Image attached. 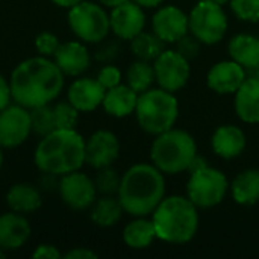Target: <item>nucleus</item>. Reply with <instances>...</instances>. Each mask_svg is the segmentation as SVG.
Masks as SVG:
<instances>
[{
	"instance_id": "nucleus-14",
	"label": "nucleus",
	"mask_w": 259,
	"mask_h": 259,
	"mask_svg": "<svg viewBox=\"0 0 259 259\" xmlns=\"http://www.w3.org/2000/svg\"><path fill=\"white\" fill-rule=\"evenodd\" d=\"M109 24L111 32L118 39L131 41L146 27L144 8L135 3L134 0H127L126 3L111 9Z\"/></svg>"
},
{
	"instance_id": "nucleus-26",
	"label": "nucleus",
	"mask_w": 259,
	"mask_h": 259,
	"mask_svg": "<svg viewBox=\"0 0 259 259\" xmlns=\"http://www.w3.org/2000/svg\"><path fill=\"white\" fill-rule=\"evenodd\" d=\"M158 240L155 225L146 217H135V220L129 222L123 229V241L127 247L134 250H144Z\"/></svg>"
},
{
	"instance_id": "nucleus-28",
	"label": "nucleus",
	"mask_w": 259,
	"mask_h": 259,
	"mask_svg": "<svg viewBox=\"0 0 259 259\" xmlns=\"http://www.w3.org/2000/svg\"><path fill=\"white\" fill-rule=\"evenodd\" d=\"M131 50L137 59L153 62L165 50V42L155 32L143 30L131 39Z\"/></svg>"
},
{
	"instance_id": "nucleus-40",
	"label": "nucleus",
	"mask_w": 259,
	"mask_h": 259,
	"mask_svg": "<svg viewBox=\"0 0 259 259\" xmlns=\"http://www.w3.org/2000/svg\"><path fill=\"white\" fill-rule=\"evenodd\" d=\"M64 259H97L99 255L96 252H93L91 249L87 247H74L71 250H68L65 255H62Z\"/></svg>"
},
{
	"instance_id": "nucleus-18",
	"label": "nucleus",
	"mask_w": 259,
	"mask_h": 259,
	"mask_svg": "<svg viewBox=\"0 0 259 259\" xmlns=\"http://www.w3.org/2000/svg\"><path fill=\"white\" fill-rule=\"evenodd\" d=\"M32 228L23 214L9 211L0 214V249L15 252L21 249L30 238Z\"/></svg>"
},
{
	"instance_id": "nucleus-47",
	"label": "nucleus",
	"mask_w": 259,
	"mask_h": 259,
	"mask_svg": "<svg viewBox=\"0 0 259 259\" xmlns=\"http://www.w3.org/2000/svg\"><path fill=\"white\" fill-rule=\"evenodd\" d=\"M5 258H6V252L0 249V259H5Z\"/></svg>"
},
{
	"instance_id": "nucleus-45",
	"label": "nucleus",
	"mask_w": 259,
	"mask_h": 259,
	"mask_svg": "<svg viewBox=\"0 0 259 259\" xmlns=\"http://www.w3.org/2000/svg\"><path fill=\"white\" fill-rule=\"evenodd\" d=\"M211 2H214V3H217V5H222V6H223V5H228L231 0H211Z\"/></svg>"
},
{
	"instance_id": "nucleus-37",
	"label": "nucleus",
	"mask_w": 259,
	"mask_h": 259,
	"mask_svg": "<svg viewBox=\"0 0 259 259\" xmlns=\"http://www.w3.org/2000/svg\"><path fill=\"white\" fill-rule=\"evenodd\" d=\"M118 53H120V42L117 39H112L108 44H103L96 52V59L102 62H111L118 56Z\"/></svg>"
},
{
	"instance_id": "nucleus-2",
	"label": "nucleus",
	"mask_w": 259,
	"mask_h": 259,
	"mask_svg": "<svg viewBox=\"0 0 259 259\" xmlns=\"http://www.w3.org/2000/svg\"><path fill=\"white\" fill-rule=\"evenodd\" d=\"M117 197L126 214L152 215L165 197V178L153 164H135L121 176Z\"/></svg>"
},
{
	"instance_id": "nucleus-24",
	"label": "nucleus",
	"mask_w": 259,
	"mask_h": 259,
	"mask_svg": "<svg viewBox=\"0 0 259 259\" xmlns=\"http://www.w3.org/2000/svg\"><path fill=\"white\" fill-rule=\"evenodd\" d=\"M229 191L235 203L241 206H253L259 202V170L247 168L235 176L229 184Z\"/></svg>"
},
{
	"instance_id": "nucleus-44",
	"label": "nucleus",
	"mask_w": 259,
	"mask_h": 259,
	"mask_svg": "<svg viewBox=\"0 0 259 259\" xmlns=\"http://www.w3.org/2000/svg\"><path fill=\"white\" fill-rule=\"evenodd\" d=\"M134 2L143 8H158L164 0H134Z\"/></svg>"
},
{
	"instance_id": "nucleus-25",
	"label": "nucleus",
	"mask_w": 259,
	"mask_h": 259,
	"mask_svg": "<svg viewBox=\"0 0 259 259\" xmlns=\"http://www.w3.org/2000/svg\"><path fill=\"white\" fill-rule=\"evenodd\" d=\"M228 52L232 61L238 62L244 70L259 67V38L250 33H238L231 38Z\"/></svg>"
},
{
	"instance_id": "nucleus-38",
	"label": "nucleus",
	"mask_w": 259,
	"mask_h": 259,
	"mask_svg": "<svg viewBox=\"0 0 259 259\" xmlns=\"http://www.w3.org/2000/svg\"><path fill=\"white\" fill-rule=\"evenodd\" d=\"M33 259H59L62 258V253L59 252V249L53 244H39L33 253H32Z\"/></svg>"
},
{
	"instance_id": "nucleus-32",
	"label": "nucleus",
	"mask_w": 259,
	"mask_h": 259,
	"mask_svg": "<svg viewBox=\"0 0 259 259\" xmlns=\"http://www.w3.org/2000/svg\"><path fill=\"white\" fill-rule=\"evenodd\" d=\"M56 129H74L79 121V111L68 102H58L53 106Z\"/></svg>"
},
{
	"instance_id": "nucleus-19",
	"label": "nucleus",
	"mask_w": 259,
	"mask_h": 259,
	"mask_svg": "<svg viewBox=\"0 0 259 259\" xmlns=\"http://www.w3.org/2000/svg\"><path fill=\"white\" fill-rule=\"evenodd\" d=\"M106 90L93 77H77L67 91V100L79 112H91L102 106Z\"/></svg>"
},
{
	"instance_id": "nucleus-43",
	"label": "nucleus",
	"mask_w": 259,
	"mask_h": 259,
	"mask_svg": "<svg viewBox=\"0 0 259 259\" xmlns=\"http://www.w3.org/2000/svg\"><path fill=\"white\" fill-rule=\"evenodd\" d=\"M127 0H99V3L103 6V8H109V9H114L123 3H126Z\"/></svg>"
},
{
	"instance_id": "nucleus-17",
	"label": "nucleus",
	"mask_w": 259,
	"mask_h": 259,
	"mask_svg": "<svg viewBox=\"0 0 259 259\" xmlns=\"http://www.w3.org/2000/svg\"><path fill=\"white\" fill-rule=\"evenodd\" d=\"M55 64L64 73V76L79 77L91 65V56L88 49L80 41L61 42L56 53L53 55Z\"/></svg>"
},
{
	"instance_id": "nucleus-31",
	"label": "nucleus",
	"mask_w": 259,
	"mask_h": 259,
	"mask_svg": "<svg viewBox=\"0 0 259 259\" xmlns=\"http://www.w3.org/2000/svg\"><path fill=\"white\" fill-rule=\"evenodd\" d=\"M93 181L97 193L102 196H115L120 188L121 176L112 167H103L97 170V175Z\"/></svg>"
},
{
	"instance_id": "nucleus-34",
	"label": "nucleus",
	"mask_w": 259,
	"mask_h": 259,
	"mask_svg": "<svg viewBox=\"0 0 259 259\" xmlns=\"http://www.w3.org/2000/svg\"><path fill=\"white\" fill-rule=\"evenodd\" d=\"M175 46H176L175 50L178 53H181L184 58H187L188 61L196 59L200 55V50H202V42L190 32L187 35H184L181 39H178L175 42Z\"/></svg>"
},
{
	"instance_id": "nucleus-9",
	"label": "nucleus",
	"mask_w": 259,
	"mask_h": 259,
	"mask_svg": "<svg viewBox=\"0 0 259 259\" xmlns=\"http://www.w3.org/2000/svg\"><path fill=\"white\" fill-rule=\"evenodd\" d=\"M188 27L190 33L202 44L214 46L225 38L229 21L222 5L211 0H200L188 14Z\"/></svg>"
},
{
	"instance_id": "nucleus-35",
	"label": "nucleus",
	"mask_w": 259,
	"mask_h": 259,
	"mask_svg": "<svg viewBox=\"0 0 259 259\" xmlns=\"http://www.w3.org/2000/svg\"><path fill=\"white\" fill-rule=\"evenodd\" d=\"M33 44H35V49H36L38 55L46 56V58H50V56L53 58V55L56 53V50H58V47L61 44V41L52 32H41V33L36 35Z\"/></svg>"
},
{
	"instance_id": "nucleus-13",
	"label": "nucleus",
	"mask_w": 259,
	"mask_h": 259,
	"mask_svg": "<svg viewBox=\"0 0 259 259\" xmlns=\"http://www.w3.org/2000/svg\"><path fill=\"white\" fill-rule=\"evenodd\" d=\"M120 156V141L111 131L100 129L85 141V164L99 170L111 167Z\"/></svg>"
},
{
	"instance_id": "nucleus-7",
	"label": "nucleus",
	"mask_w": 259,
	"mask_h": 259,
	"mask_svg": "<svg viewBox=\"0 0 259 259\" xmlns=\"http://www.w3.org/2000/svg\"><path fill=\"white\" fill-rule=\"evenodd\" d=\"M68 26L77 39L97 44L106 39L111 32L109 15L102 5L82 0L68 9Z\"/></svg>"
},
{
	"instance_id": "nucleus-8",
	"label": "nucleus",
	"mask_w": 259,
	"mask_h": 259,
	"mask_svg": "<svg viewBox=\"0 0 259 259\" xmlns=\"http://www.w3.org/2000/svg\"><path fill=\"white\" fill-rule=\"evenodd\" d=\"M229 191V181L223 171L214 167H203L191 171L187 182V197L199 208L209 209L220 205Z\"/></svg>"
},
{
	"instance_id": "nucleus-30",
	"label": "nucleus",
	"mask_w": 259,
	"mask_h": 259,
	"mask_svg": "<svg viewBox=\"0 0 259 259\" xmlns=\"http://www.w3.org/2000/svg\"><path fill=\"white\" fill-rule=\"evenodd\" d=\"M29 111H30V123H32L33 134H36L38 137H46L47 134H50L56 129L53 106L42 105V106L32 108Z\"/></svg>"
},
{
	"instance_id": "nucleus-4",
	"label": "nucleus",
	"mask_w": 259,
	"mask_h": 259,
	"mask_svg": "<svg viewBox=\"0 0 259 259\" xmlns=\"http://www.w3.org/2000/svg\"><path fill=\"white\" fill-rule=\"evenodd\" d=\"M156 237L168 244H187L199 231V208L187 196L164 197L152 214Z\"/></svg>"
},
{
	"instance_id": "nucleus-5",
	"label": "nucleus",
	"mask_w": 259,
	"mask_h": 259,
	"mask_svg": "<svg viewBox=\"0 0 259 259\" xmlns=\"http://www.w3.org/2000/svg\"><path fill=\"white\" fill-rule=\"evenodd\" d=\"M196 155L197 144L194 137L190 132L176 127L156 135L150 147V161L164 175L188 171Z\"/></svg>"
},
{
	"instance_id": "nucleus-11",
	"label": "nucleus",
	"mask_w": 259,
	"mask_h": 259,
	"mask_svg": "<svg viewBox=\"0 0 259 259\" xmlns=\"http://www.w3.org/2000/svg\"><path fill=\"white\" fill-rule=\"evenodd\" d=\"M58 193L64 205L73 211L90 209L97 196L94 181L79 170L61 176Z\"/></svg>"
},
{
	"instance_id": "nucleus-23",
	"label": "nucleus",
	"mask_w": 259,
	"mask_h": 259,
	"mask_svg": "<svg viewBox=\"0 0 259 259\" xmlns=\"http://www.w3.org/2000/svg\"><path fill=\"white\" fill-rule=\"evenodd\" d=\"M6 205L11 211L27 215L36 212L42 206L39 190L27 182L14 184L6 193Z\"/></svg>"
},
{
	"instance_id": "nucleus-41",
	"label": "nucleus",
	"mask_w": 259,
	"mask_h": 259,
	"mask_svg": "<svg viewBox=\"0 0 259 259\" xmlns=\"http://www.w3.org/2000/svg\"><path fill=\"white\" fill-rule=\"evenodd\" d=\"M208 165V161L202 156V155H196L194 156V159L191 161V164H190V168H188V171L191 173V171H196V170H200V168H203V167H206Z\"/></svg>"
},
{
	"instance_id": "nucleus-12",
	"label": "nucleus",
	"mask_w": 259,
	"mask_h": 259,
	"mask_svg": "<svg viewBox=\"0 0 259 259\" xmlns=\"http://www.w3.org/2000/svg\"><path fill=\"white\" fill-rule=\"evenodd\" d=\"M32 134L30 111L21 105H8L0 111V147L21 146Z\"/></svg>"
},
{
	"instance_id": "nucleus-16",
	"label": "nucleus",
	"mask_w": 259,
	"mask_h": 259,
	"mask_svg": "<svg viewBox=\"0 0 259 259\" xmlns=\"http://www.w3.org/2000/svg\"><path fill=\"white\" fill-rule=\"evenodd\" d=\"M244 80H246L244 68L232 59L220 61L214 64L206 74L208 88L220 96L235 94Z\"/></svg>"
},
{
	"instance_id": "nucleus-29",
	"label": "nucleus",
	"mask_w": 259,
	"mask_h": 259,
	"mask_svg": "<svg viewBox=\"0 0 259 259\" xmlns=\"http://www.w3.org/2000/svg\"><path fill=\"white\" fill-rule=\"evenodd\" d=\"M156 82L153 62L137 59L132 62L126 71V83L138 94L147 91L152 88V85Z\"/></svg>"
},
{
	"instance_id": "nucleus-6",
	"label": "nucleus",
	"mask_w": 259,
	"mask_h": 259,
	"mask_svg": "<svg viewBox=\"0 0 259 259\" xmlns=\"http://www.w3.org/2000/svg\"><path fill=\"white\" fill-rule=\"evenodd\" d=\"M179 117V102L175 93L162 88H150L138 96L135 118L149 135H159L175 127Z\"/></svg>"
},
{
	"instance_id": "nucleus-27",
	"label": "nucleus",
	"mask_w": 259,
	"mask_h": 259,
	"mask_svg": "<svg viewBox=\"0 0 259 259\" xmlns=\"http://www.w3.org/2000/svg\"><path fill=\"white\" fill-rule=\"evenodd\" d=\"M90 209V219L99 228L115 226L124 214L118 197L114 196H102L100 199H96Z\"/></svg>"
},
{
	"instance_id": "nucleus-46",
	"label": "nucleus",
	"mask_w": 259,
	"mask_h": 259,
	"mask_svg": "<svg viewBox=\"0 0 259 259\" xmlns=\"http://www.w3.org/2000/svg\"><path fill=\"white\" fill-rule=\"evenodd\" d=\"M3 167V152H2V147H0V170Z\"/></svg>"
},
{
	"instance_id": "nucleus-15",
	"label": "nucleus",
	"mask_w": 259,
	"mask_h": 259,
	"mask_svg": "<svg viewBox=\"0 0 259 259\" xmlns=\"http://www.w3.org/2000/svg\"><path fill=\"white\" fill-rule=\"evenodd\" d=\"M152 29L165 44H175L190 32L188 15L175 5L161 6L152 17Z\"/></svg>"
},
{
	"instance_id": "nucleus-36",
	"label": "nucleus",
	"mask_w": 259,
	"mask_h": 259,
	"mask_svg": "<svg viewBox=\"0 0 259 259\" xmlns=\"http://www.w3.org/2000/svg\"><path fill=\"white\" fill-rule=\"evenodd\" d=\"M121 77H123V76H121L120 68L115 67V65L108 64V65H103V67L99 70L96 79L99 80V83H100L105 90H109V88H114V87L120 85V83H121Z\"/></svg>"
},
{
	"instance_id": "nucleus-39",
	"label": "nucleus",
	"mask_w": 259,
	"mask_h": 259,
	"mask_svg": "<svg viewBox=\"0 0 259 259\" xmlns=\"http://www.w3.org/2000/svg\"><path fill=\"white\" fill-rule=\"evenodd\" d=\"M12 96H11V85L9 80L0 73V111L5 109L8 105H11Z\"/></svg>"
},
{
	"instance_id": "nucleus-3",
	"label": "nucleus",
	"mask_w": 259,
	"mask_h": 259,
	"mask_svg": "<svg viewBox=\"0 0 259 259\" xmlns=\"http://www.w3.org/2000/svg\"><path fill=\"white\" fill-rule=\"evenodd\" d=\"M33 162L41 173L62 176L85 164V140L76 129H55L41 137Z\"/></svg>"
},
{
	"instance_id": "nucleus-42",
	"label": "nucleus",
	"mask_w": 259,
	"mask_h": 259,
	"mask_svg": "<svg viewBox=\"0 0 259 259\" xmlns=\"http://www.w3.org/2000/svg\"><path fill=\"white\" fill-rule=\"evenodd\" d=\"M50 2H53L56 6H59V8H67V9H70V8H73L74 5H77V3H80L82 0H50Z\"/></svg>"
},
{
	"instance_id": "nucleus-10",
	"label": "nucleus",
	"mask_w": 259,
	"mask_h": 259,
	"mask_svg": "<svg viewBox=\"0 0 259 259\" xmlns=\"http://www.w3.org/2000/svg\"><path fill=\"white\" fill-rule=\"evenodd\" d=\"M153 70L158 87L170 93L181 91L188 83L191 74L190 61L170 49H165L153 61Z\"/></svg>"
},
{
	"instance_id": "nucleus-22",
	"label": "nucleus",
	"mask_w": 259,
	"mask_h": 259,
	"mask_svg": "<svg viewBox=\"0 0 259 259\" xmlns=\"http://www.w3.org/2000/svg\"><path fill=\"white\" fill-rule=\"evenodd\" d=\"M138 93H135L127 83H120L114 88L106 90L102 106L105 112L115 118H124L135 114Z\"/></svg>"
},
{
	"instance_id": "nucleus-21",
	"label": "nucleus",
	"mask_w": 259,
	"mask_h": 259,
	"mask_svg": "<svg viewBox=\"0 0 259 259\" xmlns=\"http://www.w3.org/2000/svg\"><path fill=\"white\" fill-rule=\"evenodd\" d=\"M234 96V108L238 118L247 124L259 123V77H246Z\"/></svg>"
},
{
	"instance_id": "nucleus-33",
	"label": "nucleus",
	"mask_w": 259,
	"mask_h": 259,
	"mask_svg": "<svg viewBox=\"0 0 259 259\" xmlns=\"http://www.w3.org/2000/svg\"><path fill=\"white\" fill-rule=\"evenodd\" d=\"M229 6L238 20L259 23V0H231Z\"/></svg>"
},
{
	"instance_id": "nucleus-20",
	"label": "nucleus",
	"mask_w": 259,
	"mask_h": 259,
	"mask_svg": "<svg viewBox=\"0 0 259 259\" xmlns=\"http://www.w3.org/2000/svg\"><path fill=\"white\" fill-rule=\"evenodd\" d=\"M246 134L241 127L235 124H222L214 131L211 137L212 152L222 159L238 158L246 150Z\"/></svg>"
},
{
	"instance_id": "nucleus-1",
	"label": "nucleus",
	"mask_w": 259,
	"mask_h": 259,
	"mask_svg": "<svg viewBox=\"0 0 259 259\" xmlns=\"http://www.w3.org/2000/svg\"><path fill=\"white\" fill-rule=\"evenodd\" d=\"M65 76L46 56H33L21 61L11 73V96L17 105L27 109L50 105L64 88Z\"/></svg>"
}]
</instances>
